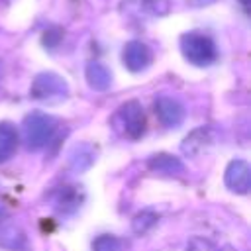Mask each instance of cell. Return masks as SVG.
<instances>
[{
	"mask_svg": "<svg viewBox=\"0 0 251 251\" xmlns=\"http://www.w3.org/2000/svg\"><path fill=\"white\" fill-rule=\"evenodd\" d=\"M186 251H218V249L210 239L196 235V237H190V241L186 245Z\"/></svg>",
	"mask_w": 251,
	"mask_h": 251,
	"instance_id": "obj_18",
	"label": "cell"
},
{
	"mask_svg": "<svg viewBox=\"0 0 251 251\" xmlns=\"http://www.w3.org/2000/svg\"><path fill=\"white\" fill-rule=\"evenodd\" d=\"M226 186L235 194H247L251 188V167L243 159H233L227 163L224 173Z\"/></svg>",
	"mask_w": 251,
	"mask_h": 251,
	"instance_id": "obj_7",
	"label": "cell"
},
{
	"mask_svg": "<svg viewBox=\"0 0 251 251\" xmlns=\"http://www.w3.org/2000/svg\"><path fill=\"white\" fill-rule=\"evenodd\" d=\"M214 143V129L210 126H200L196 129H192L180 143V151L186 157H198L204 151L210 149V145Z\"/></svg>",
	"mask_w": 251,
	"mask_h": 251,
	"instance_id": "obj_9",
	"label": "cell"
},
{
	"mask_svg": "<svg viewBox=\"0 0 251 251\" xmlns=\"http://www.w3.org/2000/svg\"><path fill=\"white\" fill-rule=\"evenodd\" d=\"M82 198L84 196L78 190V186H69V184L49 192V202L59 214H73L82 204Z\"/></svg>",
	"mask_w": 251,
	"mask_h": 251,
	"instance_id": "obj_10",
	"label": "cell"
},
{
	"mask_svg": "<svg viewBox=\"0 0 251 251\" xmlns=\"http://www.w3.org/2000/svg\"><path fill=\"white\" fill-rule=\"evenodd\" d=\"M57 122L45 112H31L24 120V143L29 151H39L55 137Z\"/></svg>",
	"mask_w": 251,
	"mask_h": 251,
	"instance_id": "obj_3",
	"label": "cell"
},
{
	"mask_svg": "<svg viewBox=\"0 0 251 251\" xmlns=\"http://www.w3.org/2000/svg\"><path fill=\"white\" fill-rule=\"evenodd\" d=\"M110 126L114 131L122 137L127 139H139L145 133V112L143 106L137 100H127L124 102L110 118Z\"/></svg>",
	"mask_w": 251,
	"mask_h": 251,
	"instance_id": "obj_1",
	"label": "cell"
},
{
	"mask_svg": "<svg viewBox=\"0 0 251 251\" xmlns=\"http://www.w3.org/2000/svg\"><path fill=\"white\" fill-rule=\"evenodd\" d=\"M96 161V149L90 143H76L69 153V165L76 173L88 171Z\"/></svg>",
	"mask_w": 251,
	"mask_h": 251,
	"instance_id": "obj_12",
	"label": "cell"
},
{
	"mask_svg": "<svg viewBox=\"0 0 251 251\" xmlns=\"http://www.w3.org/2000/svg\"><path fill=\"white\" fill-rule=\"evenodd\" d=\"M155 116L159 118V122L165 126V127H176L184 122V116H186V110L184 106L173 98V96H157L155 98Z\"/></svg>",
	"mask_w": 251,
	"mask_h": 251,
	"instance_id": "obj_8",
	"label": "cell"
},
{
	"mask_svg": "<svg viewBox=\"0 0 251 251\" xmlns=\"http://www.w3.org/2000/svg\"><path fill=\"white\" fill-rule=\"evenodd\" d=\"M92 251H124V243L120 237L110 235V233H102L94 239L92 243Z\"/></svg>",
	"mask_w": 251,
	"mask_h": 251,
	"instance_id": "obj_17",
	"label": "cell"
},
{
	"mask_svg": "<svg viewBox=\"0 0 251 251\" xmlns=\"http://www.w3.org/2000/svg\"><path fill=\"white\" fill-rule=\"evenodd\" d=\"M84 75H86L88 86L94 88V90L104 92V90H108L110 84H112V73H110V69H108L104 63H100V61H90V63L86 65Z\"/></svg>",
	"mask_w": 251,
	"mask_h": 251,
	"instance_id": "obj_13",
	"label": "cell"
},
{
	"mask_svg": "<svg viewBox=\"0 0 251 251\" xmlns=\"http://www.w3.org/2000/svg\"><path fill=\"white\" fill-rule=\"evenodd\" d=\"M180 53L194 67H210L218 59L214 39L202 31H188L180 35Z\"/></svg>",
	"mask_w": 251,
	"mask_h": 251,
	"instance_id": "obj_2",
	"label": "cell"
},
{
	"mask_svg": "<svg viewBox=\"0 0 251 251\" xmlns=\"http://www.w3.org/2000/svg\"><path fill=\"white\" fill-rule=\"evenodd\" d=\"M29 96L33 100H39V102L57 104L69 96V84L61 75H57L53 71H45L33 78L31 88H29Z\"/></svg>",
	"mask_w": 251,
	"mask_h": 251,
	"instance_id": "obj_4",
	"label": "cell"
},
{
	"mask_svg": "<svg viewBox=\"0 0 251 251\" xmlns=\"http://www.w3.org/2000/svg\"><path fill=\"white\" fill-rule=\"evenodd\" d=\"M169 10H171L169 0H122L120 2V12L137 22L161 18L169 14Z\"/></svg>",
	"mask_w": 251,
	"mask_h": 251,
	"instance_id": "obj_5",
	"label": "cell"
},
{
	"mask_svg": "<svg viewBox=\"0 0 251 251\" xmlns=\"http://www.w3.org/2000/svg\"><path fill=\"white\" fill-rule=\"evenodd\" d=\"M147 167L153 173L167 175V176H178V175L184 173V163L178 157L169 155V153H157V155L149 157L147 159Z\"/></svg>",
	"mask_w": 251,
	"mask_h": 251,
	"instance_id": "obj_11",
	"label": "cell"
},
{
	"mask_svg": "<svg viewBox=\"0 0 251 251\" xmlns=\"http://www.w3.org/2000/svg\"><path fill=\"white\" fill-rule=\"evenodd\" d=\"M0 247L8 251H27V237L22 227L14 224L0 226Z\"/></svg>",
	"mask_w": 251,
	"mask_h": 251,
	"instance_id": "obj_14",
	"label": "cell"
},
{
	"mask_svg": "<svg viewBox=\"0 0 251 251\" xmlns=\"http://www.w3.org/2000/svg\"><path fill=\"white\" fill-rule=\"evenodd\" d=\"M18 143H20V135L16 126L10 122H0V163H6L8 159L14 157Z\"/></svg>",
	"mask_w": 251,
	"mask_h": 251,
	"instance_id": "obj_15",
	"label": "cell"
},
{
	"mask_svg": "<svg viewBox=\"0 0 251 251\" xmlns=\"http://www.w3.org/2000/svg\"><path fill=\"white\" fill-rule=\"evenodd\" d=\"M237 2H239V4H241V8H243V10H245V12H247V10H249V0H237Z\"/></svg>",
	"mask_w": 251,
	"mask_h": 251,
	"instance_id": "obj_20",
	"label": "cell"
},
{
	"mask_svg": "<svg viewBox=\"0 0 251 251\" xmlns=\"http://www.w3.org/2000/svg\"><path fill=\"white\" fill-rule=\"evenodd\" d=\"M157 220H159V216H157L155 212L143 210V212H139V214L133 216V220H131V229H133L137 235H143V233H147V231L157 224Z\"/></svg>",
	"mask_w": 251,
	"mask_h": 251,
	"instance_id": "obj_16",
	"label": "cell"
},
{
	"mask_svg": "<svg viewBox=\"0 0 251 251\" xmlns=\"http://www.w3.org/2000/svg\"><path fill=\"white\" fill-rule=\"evenodd\" d=\"M122 63L129 73H143L153 63V51L147 43L139 39L127 41L122 51Z\"/></svg>",
	"mask_w": 251,
	"mask_h": 251,
	"instance_id": "obj_6",
	"label": "cell"
},
{
	"mask_svg": "<svg viewBox=\"0 0 251 251\" xmlns=\"http://www.w3.org/2000/svg\"><path fill=\"white\" fill-rule=\"evenodd\" d=\"M222 251H233V249H231V247H226V249H222Z\"/></svg>",
	"mask_w": 251,
	"mask_h": 251,
	"instance_id": "obj_21",
	"label": "cell"
},
{
	"mask_svg": "<svg viewBox=\"0 0 251 251\" xmlns=\"http://www.w3.org/2000/svg\"><path fill=\"white\" fill-rule=\"evenodd\" d=\"M190 6H194V8H202V6H208V4H212V2H216V0H186Z\"/></svg>",
	"mask_w": 251,
	"mask_h": 251,
	"instance_id": "obj_19",
	"label": "cell"
}]
</instances>
